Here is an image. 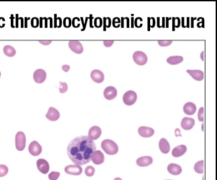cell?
Here are the masks:
<instances>
[{
    "mask_svg": "<svg viewBox=\"0 0 217 180\" xmlns=\"http://www.w3.org/2000/svg\"><path fill=\"white\" fill-rule=\"evenodd\" d=\"M96 150L94 140L82 135L71 140L67 147V154L75 165H85L91 161V156Z\"/></svg>",
    "mask_w": 217,
    "mask_h": 180,
    "instance_id": "1",
    "label": "cell"
},
{
    "mask_svg": "<svg viewBox=\"0 0 217 180\" xmlns=\"http://www.w3.org/2000/svg\"><path fill=\"white\" fill-rule=\"evenodd\" d=\"M101 148L106 154L109 155H114L119 151L118 145L110 139L103 140L101 142Z\"/></svg>",
    "mask_w": 217,
    "mask_h": 180,
    "instance_id": "2",
    "label": "cell"
},
{
    "mask_svg": "<svg viewBox=\"0 0 217 180\" xmlns=\"http://www.w3.org/2000/svg\"><path fill=\"white\" fill-rule=\"evenodd\" d=\"M26 137L24 132H18L15 135V147L16 149L19 151H23L26 148Z\"/></svg>",
    "mask_w": 217,
    "mask_h": 180,
    "instance_id": "3",
    "label": "cell"
},
{
    "mask_svg": "<svg viewBox=\"0 0 217 180\" xmlns=\"http://www.w3.org/2000/svg\"><path fill=\"white\" fill-rule=\"evenodd\" d=\"M137 100V94L135 92L129 90L125 92L123 96L124 103L127 105H133Z\"/></svg>",
    "mask_w": 217,
    "mask_h": 180,
    "instance_id": "4",
    "label": "cell"
},
{
    "mask_svg": "<svg viewBox=\"0 0 217 180\" xmlns=\"http://www.w3.org/2000/svg\"><path fill=\"white\" fill-rule=\"evenodd\" d=\"M133 58L134 62L139 65H145L148 60V58H147V56L146 55V54L140 50L134 52L133 54Z\"/></svg>",
    "mask_w": 217,
    "mask_h": 180,
    "instance_id": "5",
    "label": "cell"
},
{
    "mask_svg": "<svg viewBox=\"0 0 217 180\" xmlns=\"http://www.w3.org/2000/svg\"><path fill=\"white\" fill-rule=\"evenodd\" d=\"M28 150L29 153L34 156L40 155L42 152V148L40 144L36 140H34L30 143L29 145Z\"/></svg>",
    "mask_w": 217,
    "mask_h": 180,
    "instance_id": "6",
    "label": "cell"
},
{
    "mask_svg": "<svg viewBox=\"0 0 217 180\" xmlns=\"http://www.w3.org/2000/svg\"><path fill=\"white\" fill-rule=\"evenodd\" d=\"M64 171L68 174L78 176L82 173V168L78 165H69L64 168Z\"/></svg>",
    "mask_w": 217,
    "mask_h": 180,
    "instance_id": "7",
    "label": "cell"
},
{
    "mask_svg": "<svg viewBox=\"0 0 217 180\" xmlns=\"http://www.w3.org/2000/svg\"><path fill=\"white\" fill-rule=\"evenodd\" d=\"M47 78L46 71L43 69H37L34 71L33 74V79L36 82L41 84Z\"/></svg>",
    "mask_w": 217,
    "mask_h": 180,
    "instance_id": "8",
    "label": "cell"
},
{
    "mask_svg": "<svg viewBox=\"0 0 217 180\" xmlns=\"http://www.w3.org/2000/svg\"><path fill=\"white\" fill-rule=\"evenodd\" d=\"M37 166L38 171L43 174H46L48 172L50 166L48 161L43 158H40L37 161Z\"/></svg>",
    "mask_w": 217,
    "mask_h": 180,
    "instance_id": "9",
    "label": "cell"
},
{
    "mask_svg": "<svg viewBox=\"0 0 217 180\" xmlns=\"http://www.w3.org/2000/svg\"><path fill=\"white\" fill-rule=\"evenodd\" d=\"M104 97L107 100H113L117 95V89L114 86H108L106 87L103 92Z\"/></svg>",
    "mask_w": 217,
    "mask_h": 180,
    "instance_id": "10",
    "label": "cell"
},
{
    "mask_svg": "<svg viewBox=\"0 0 217 180\" xmlns=\"http://www.w3.org/2000/svg\"><path fill=\"white\" fill-rule=\"evenodd\" d=\"M69 49L77 54H81L83 50V47L80 42L78 40H70L69 42Z\"/></svg>",
    "mask_w": 217,
    "mask_h": 180,
    "instance_id": "11",
    "label": "cell"
},
{
    "mask_svg": "<svg viewBox=\"0 0 217 180\" xmlns=\"http://www.w3.org/2000/svg\"><path fill=\"white\" fill-rule=\"evenodd\" d=\"M91 160L96 165H100L104 161V156L99 150H96L91 156Z\"/></svg>",
    "mask_w": 217,
    "mask_h": 180,
    "instance_id": "12",
    "label": "cell"
},
{
    "mask_svg": "<svg viewBox=\"0 0 217 180\" xmlns=\"http://www.w3.org/2000/svg\"><path fill=\"white\" fill-rule=\"evenodd\" d=\"M88 135V137L91 140H97L101 135V129L98 126H93L90 129Z\"/></svg>",
    "mask_w": 217,
    "mask_h": 180,
    "instance_id": "13",
    "label": "cell"
},
{
    "mask_svg": "<svg viewBox=\"0 0 217 180\" xmlns=\"http://www.w3.org/2000/svg\"><path fill=\"white\" fill-rule=\"evenodd\" d=\"M46 118L52 121H55L59 119L60 117V113L58 109H56V108L50 107L48 109V113L46 114Z\"/></svg>",
    "mask_w": 217,
    "mask_h": 180,
    "instance_id": "14",
    "label": "cell"
},
{
    "mask_svg": "<svg viewBox=\"0 0 217 180\" xmlns=\"http://www.w3.org/2000/svg\"><path fill=\"white\" fill-rule=\"evenodd\" d=\"M153 162V158L150 156L139 157L136 160V164L139 167H147L151 165Z\"/></svg>",
    "mask_w": 217,
    "mask_h": 180,
    "instance_id": "15",
    "label": "cell"
},
{
    "mask_svg": "<svg viewBox=\"0 0 217 180\" xmlns=\"http://www.w3.org/2000/svg\"><path fill=\"white\" fill-rule=\"evenodd\" d=\"M195 124V120L193 118L185 117L184 118L181 122V126L183 129L185 130H189L193 128Z\"/></svg>",
    "mask_w": 217,
    "mask_h": 180,
    "instance_id": "16",
    "label": "cell"
},
{
    "mask_svg": "<svg viewBox=\"0 0 217 180\" xmlns=\"http://www.w3.org/2000/svg\"><path fill=\"white\" fill-rule=\"evenodd\" d=\"M138 133L139 135L143 137H150L154 134L155 131L152 128L150 127H140L138 129Z\"/></svg>",
    "mask_w": 217,
    "mask_h": 180,
    "instance_id": "17",
    "label": "cell"
},
{
    "mask_svg": "<svg viewBox=\"0 0 217 180\" xmlns=\"http://www.w3.org/2000/svg\"><path fill=\"white\" fill-rule=\"evenodd\" d=\"M90 77H91L92 79L97 82V83H101L102 82L104 79V76L102 71L99 70H94L92 71L91 74H90Z\"/></svg>",
    "mask_w": 217,
    "mask_h": 180,
    "instance_id": "18",
    "label": "cell"
},
{
    "mask_svg": "<svg viewBox=\"0 0 217 180\" xmlns=\"http://www.w3.org/2000/svg\"><path fill=\"white\" fill-rule=\"evenodd\" d=\"M187 73L195 80L200 81L204 79L203 71L199 70H187Z\"/></svg>",
    "mask_w": 217,
    "mask_h": 180,
    "instance_id": "19",
    "label": "cell"
},
{
    "mask_svg": "<svg viewBox=\"0 0 217 180\" xmlns=\"http://www.w3.org/2000/svg\"><path fill=\"white\" fill-rule=\"evenodd\" d=\"M159 149L162 153L167 154L169 152L170 145H169V143L166 139L162 138L159 141Z\"/></svg>",
    "mask_w": 217,
    "mask_h": 180,
    "instance_id": "20",
    "label": "cell"
},
{
    "mask_svg": "<svg viewBox=\"0 0 217 180\" xmlns=\"http://www.w3.org/2000/svg\"><path fill=\"white\" fill-rule=\"evenodd\" d=\"M187 150V148L185 145H179L173 150L172 155L176 158L182 156L186 153Z\"/></svg>",
    "mask_w": 217,
    "mask_h": 180,
    "instance_id": "21",
    "label": "cell"
},
{
    "mask_svg": "<svg viewBox=\"0 0 217 180\" xmlns=\"http://www.w3.org/2000/svg\"><path fill=\"white\" fill-rule=\"evenodd\" d=\"M196 105L192 102H187L184 106V111L187 115H193L196 111Z\"/></svg>",
    "mask_w": 217,
    "mask_h": 180,
    "instance_id": "22",
    "label": "cell"
},
{
    "mask_svg": "<svg viewBox=\"0 0 217 180\" xmlns=\"http://www.w3.org/2000/svg\"><path fill=\"white\" fill-rule=\"evenodd\" d=\"M168 171L170 174L174 176H177L182 173V169L178 164H170L168 166Z\"/></svg>",
    "mask_w": 217,
    "mask_h": 180,
    "instance_id": "23",
    "label": "cell"
},
{
    "mask_svg": "<svg viewBox=\"0 0 217 180\" xmlns=\"http://www.w3.org/2000/svg\"><path fill=\"white\" fill-rule=\"evenodd\" d=\"M184 58L181 56H172L167 59V61L170 65H177L182 62Z\"/></svg>",
    "mask_w": 217,
    "mask_h": 180,
    "instance_id": "24",
    "label": "cell"
},
{
    "mask_svg": "<svg viewBox=\"0 0 217 180\" xmlns=\"http://www.w3.org/2000/svg\"><path fill=\"white\" fill-rule=\"evenodd\" d=\"M3 52L5 55L9 56V57H12L15 55L16 54V50L11 45H5L3 48Z\"/></svg>",
    "mask_w": 217,
    "mask_h": 180,
    "instance_id": "25",
    "label": "cell"
},
{
    "mask_svg": "<svg viewBox=\"0 0 217 180\" xmlns=\"http://www.w3.org/2000/svg\"><path fill=\"white\" fill-rule=\"evenodd\" d=\"M194 171L198 174H203L204 172V160L197 161L194 167Z\"/></svg>",
    "mask_w": 217,
    "mask_h": 180,
    "instance_id": "26",
    "label": "cell"
},
{
    "mask_svg": "<svg viewBox=\"0 0 217 180\" xmlns=\"http://www.w3.org/2000/svg\"><path fill=\"white\" fill-rule=\"evenodd\" d=\"M95 173V168L93 166H87L85 169V174L88 177L93 176Z\"/></svg>",
    "mask_w": 217,
    "mask_h": 180,
    "instance_id": "27",
    "label": "cell"
},
{
    "mask_svg": "<svg viewBox=\"0 0 217 180\" xmlns=\"http://www.w3.org/2000/svg\"><path fill=\"white\" fill-rule=\"evenodd\" d=\"M8 172V168L5 165H0V177H4Z\"/></svg>",
    "mask_w": 217,
    "mask_h": 180,
    "instance_id": "28",
    "label": "cell"
},
{
    "mask_svg": "<svg viewBox=\"0 0 217 180\" xmlns=\"http://www.w3.org/2000/svg\"><path fill=\"white\" fill-rule=\"evenodd\" d=\"M60 176V172H56V171H53L52 172H50L48 177L49 180H57Z\"/></svg>",
    "mask_w": 217,
    "mask_h": 180,
    "instance_id": "29",
    "label": "cell"
},
{
    "mask_svg": "<svg viewBox=\"0 0 217 180\" xmlns=\"http://www.w3.org/2000/svg\"><path fill=\"white\" fill-rule=\"evenodd\" d=\"M60 85H59V91L61 93H65L67 90H68V85L66 82H60Z\"/></svg>",
    "mask_w": 217,
    "mask_h": 180,
    "instance_id": "30",
    "label": "cell"
},
{
    "mask_svg": "<svg viewBox=\"0 0 217 180\" xmlns=\"http://www.w3.org/2000/svg\"><path fill=\"white\" fill-rule=\"evenodd\" d=\"M198 119L200 121H204V107H201L199 110Z\"/></svg>",
    "mask_w": 217,
    "mask_h": 180,
    "instance_id": "31",
    "label": "cell"
},
{
    "mask_svg": "<svg viewBox=\"0 0 217 180\" xmlns=\"http://www.w3.org/2000/svg\"><path fill=\"white\" fill-rule=\"evenodd\" d=\"M173 41L172 40H159L158 43L160 46L162 47H166L171 45L172 44Z\"/></svg>",
    "mask_w": 217,
    "mask_h": 180,
    "instance_id": "32",
    "label": "cell"
},
{
    "mask_svg": "<svg viewBox=\"0 0 217 180\" xmlns=\"http://www.w3.org/2000/svg\"><path fill=\"white\" fill-rule=\"evenodd\" d=\"M103 24V21L101 17H97L94 19V25L97 28H99L102 26Z\"/></svg>",
    "mask_w": 217,
    "mask_h": 180,
    "instance_id": "33",
    "label": "cell"
},
{
    "mask_svg": "<svg viewBox=\"0 0 217 180\" xmlns=\"http://www.w3.org/2000/svg\"><path fill=\"white\" fill-rule=\"evenodd\" d=\"M111 25V19L110 17H104V26L109 28Z\"/></svg>",
    "mask_w": 217,
    "mask_h": 180,
    "instance_id": "34",
    "label": "cell"
},
{
    "mask_svg": "<svg viewBox=\"0 0 217 180\" xmlns=\"http://www.w3.org/2000/svg\"><path fill=\"white\" fill-rule=\"evenodd\" d=\"M63 24L65 27H69L71 25V20L69 17H66L63 21Z\"/></svg>",
    "mask_w": 217,
    "mask_h": 180,
    "instance_id": "35",
    "label": "cell"
},
{
    "mask_svg": "<svg viewBox=\"0 0 217 180\" xmlns=\"http://www.w3.org/2000/svg\"><path fill=\"white\" fill-rule=\"evenodd\" d=\"M39 24V21L37 17H34L31 19V25L33 27H37Z\"/></svg>",
    "mask_w": 217,
    "mask_h": 180,
    "instance_id": "36",
    "label": "cell"
},
{
    "mask_svg": "<svg viewBox=\"0 0 217 180\" xmlns=\"http://www.w3.org/2000/svg\"><path fill=\"white\" fill-rule=\"evenodd\" d=\"M113 24L114 27H117L119 26V25L120 24V19L118 17H115L113 20Z\"/></svg>",
    "mask_w": 217,
    "mask_h": 180,
    "instance_id": "37",
    "label": "cell"
},
{
    "mask_svg": "<svg viewBox=\"0 0 217 180\" xmlns=\"http://www.w3.org/2000/svg\"><path fill=\"white\" fill-rule=\"evenodd\" d=\"M114 42V40H104L103 42V44L106 47H110L113 45Z\"/></svg>",
    "mask_w": 217,
    "mask_h": 180,
    "instance_id": "38",
    "label": "cell"
},
{
    "mask_svg": "<svg viewBox=\"0 0 217 180\" xmlns=\"http://www.w3.org/2000/svg\"><path fill=\"white\" fill-rule=\"evenodd\" d=\"M39 42L43 45H48L52 42V40H39Z\"/></svg>",
    "mask_w": 217,
    "mask_h": 180,
    "instance_id": "39",
    "label": "cell"
},
{
    "mask_svg": "<svg viewBox=\"0 0 217 180\" xmlns=\"http://www.w3.org/2000/svg\"><path fill=\"white\" fill-rule=\"evenodd\" d=\"M62 68L63 69V70H64V71H68L69 70L70 67H69V65H63V66H62Z\"/></svg>",
    "mask_w": 217,
    "mask_h": 180,
    "instance_id": "40",
    "label": "cell"
},
{
    "mask_svg": "<svg viewBox=\"0 0 217 180\" xmlns=\"http://www.w3.org/2000/svg\"><path fill=\"white\" fill-rule=\"evenodd\" d=\"M114 180H122V179L120 177H116L115 179H114Z\"/></svg>",
    "mask_w": 217,
    "mask_h": 180,
    "instance_id": "41",
    "label": "cell"
},
{
    "mask_svg": "<svg viewBox=\"0 0 217 180\" xmlns=\"http://www.w3.org/2000/svg\"><path fill=\"white\" fill-rule=\"evenodd\" d=\"M0 77H1V72H0Z\"/></svg>",
    "mask_w": 217,
    "mask_h": 180,
    "instance_id": "42",
    "label": "cell"
}]
</instances>
